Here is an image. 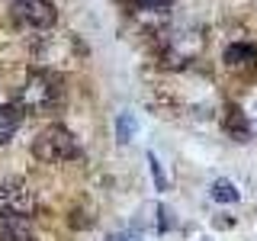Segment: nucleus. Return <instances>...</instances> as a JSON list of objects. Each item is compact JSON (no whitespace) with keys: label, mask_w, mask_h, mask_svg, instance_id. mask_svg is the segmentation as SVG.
<instances>
[{"label":"nucleus","mask_w":257,"mask_h":241,"mask_svg":"<svg viewBox=\"0 0 257 241\" xmlns=\"http://www.w3.org/2000/svg\"><path fill=\"white\" fill-rule=\"evenodd\" d=\"M32 155L45 164H64V161L80 158V145L74 132L64 126H45L42 132L32 139Z\"/></svg>","instance_id":"obj_1"},{"label":"nucleus","mask_w":257,"mask_h":241,"mask_svg":"<svg viewBox=\"0 0 257 241\" xmlns=\"http://www.w3.org/2000/svg\"><path fill=\"white\" fill-rule=\"evenodd\" d=\"M61 96H64L61 77L55 74V71L39 68V71H32V74L26 77V87H23V100H20V106H23V109H36V112H42V109L58 106Z\"/></svg>","instance_id":"obj_2"},{"label":"nucleus","mask_w":257,"mask_h":241,"mask_svg":"<svg viewBox=\"0 0 257 241\" xmlns=\"http://www.w3.org/2000/svg\"><path fill=\"white\" fill-rule=\"evenodd\" d=\"M32 55H36V61L48 71L52 64H55V68L74 64L77 58H84V55H87V48L80 45L77 36H71V32H68V36H45L42 42H36Z\"/></svg>","instance_id":"obj_3"},{"label":"nucleus","mask_w":257,"mask_h":241,"mask_svg":"<svg viewBox=\"0 0 257 241\" xmlns=\"http://www.w3.org/2000/svg\"><path fill=\"white\" fill-rule=\"evenodd\" d=\"M36 212V193L26 180L7 177L0 180V215L4 219H29Z\"/></svg>","instance_id":"obj_4"},{"label":"nucleus","mask_w":257,"mask_h":241,"mask_svg":"<svg viewBox=\"0 0 257 241\" xmlns=\"http://www.w3.org/2000/svg\"><path fill=\"white\" fill-rule=\"evenodd\" d=\"M10 16H13V23H20L26 29H36V32L52 29L58 23V10L48 0H13Z\"/></svg>","instance_id":"obj_5"},{"label":"nucleus","mask_w":257,"mask_h":241,"mask_svg":"<svg viewBox=\"0 0 257 241\" xmlns=\"http://www.w3.org/2000/svg\"><path fill=\"white\" fill-rule=\"evenodd\" d=\"M225 68L235 71V74H247L257 68V48L247 42H235L225 48Z\"/></svg>","instance_id":"obj_6"},{"label":"nucleus","mask_w":257,"mask_h":241,"mask_svg":"<svg viewBox=\"0 0 257 241\" xmlns=\"http://www.w3.org/2000/svg\"><path fill=\"white\" fill-rule=\"evenodd\" d=\"M222 129L228 132V139H235V142H247L251 139V126H247V112L241 109V106H225V116H222Z\"/></svg>","instance_id":"obj_7"},{"label":"nucleus","mask_w":257,"mask_h":241,"mask_svg":"<svg viewBox=\"0 0 257 241\" xmlns=\"http://www.w3.org/2000/svg\"><path fill=\"white\" fill-rule=\"evenodd\" d=\"M23 109L20 103H7L4 109H0V145H7L10 139H16V129L23 126Z\"/></svg>","instance_id":"obj_8"},{"label":"nucleus","mask_w":257,"mask_h":241,"mask_svg":"<svg viewBox=\"0 0 257 241\" xmlns=\"http://www.w3.org/2000/svg\"><path fill=\"white\" fill-rule=\"evenodd\" d=\"M0 241H36L32 238V228L26 219H4L0 225Z\"/></svg>","instance_id":"obj_9"},{"label":"nucleus","mask_w":257,"mask_h":241,"mask_svg":"<svg viewBox=\"0 0 257 241\" xmlns=\"http://www.w3.org/2000/svg\"><path fill=\"white\" fill-rule=\"evenodd\" d=\"M116 139L119 145H128L135 139V116L132 112H119V119H116Z\"/></svg>","instance_id":"obj_10"},{"label":"nucleus","mask_w":257,"mask_h":241,"mask_svg":"<svg viewBox=\"0 0 257 241\" xmlns=\"http://www.w3.org/2000/svg\"><path fill=\"white\" fill-rule=\"evenodd\" d=\"M212 199H219V203H238V190L231 187V180H215L212 183Z\"/></svg>","instance_id":"obj_11"},{"label":"nucleus","mask_w":257,"mask_h":241,"mask_svg":"<svg viewBox=\"0 0 257 241\" xmlns=\"http://www.w3.org/2000/svg\"><path fill=\"white\" fill-rule=\"evenodd\" d=\"M148 164H151V174H155V187L158 190H167V177H164V171H161V164H158L155 155H148Z\"/></svg>","instance_id":"obj_12"},{"label":"nucleus","mask_w":257,"mask_h":241,"mask_svg":"<svg viewBox=\"0 0 257 241\" xmlns=\"http://www.w3.org/2000/svg\"><path fill=\"white\" fill-rule=\"evenodd\" d=\"M106 241H142V235L135 228H125V231H112Z\"/></svg>","instance_id":"obj_13"},{"label":"nucleus","mask_w":257,"mask_h":241,"mask_svg":"<svg viewBox=\"0 0 257 241\" xmlns=\"http://www.w3.org/2000/svg\"><path fill=\"white\" fill-rule=\"evenodd\" d=\"M171 4H177V0H135V7H142V10H161Z\"/></svg>","instance_id":"obj_14"},{"label":"nucleus","mask_w":257,"mask_h":241,"mask_svg":"<svg viewBox=\"0 0 257 241\" xmlns=\"http://www.w3.org/2000/svg\"><path fill=\"white\" fill-rule=\"evenodd\" d=\"M158 215H161L158 231H167V228H171V215H167V209H164V206H158Z\"/></svg>","instance_id":"obj_15"}]
</instances>
